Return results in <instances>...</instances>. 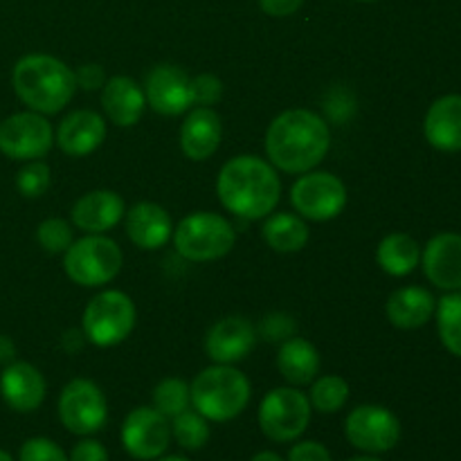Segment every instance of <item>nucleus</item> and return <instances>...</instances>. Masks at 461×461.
I'll return each instance as SVG.
<instances>
[{
	"mask_svg": "<svg viewBox=\"0 0 461 461\" xmlns=\"http://www.w3.org/2000/svg\"><path fill=\"white\" fill-rule=\"evenodd\" d=\"M45 378L34 365L14 360L0 374V394L16 412H34L45 401Z\"/></svg>",
	"mask_w": 461,
	"mask_h": 461,
	"instance_id": "obj_17",
	"label": "nucleus"
},
{
	"mask_svg": "<svg viewBox=\"0 0 461 461\" xmlns=\"http://www.w3.org/2000/svg\"><path fill=\"white\" fill-rule=\"evenodd\" d=\"M75 81L77 88H84L88 93H93V90L104 88V84H106V72L97 63H86V66H81L75 72Z\"/></svg>",
	"mask_w": 461,
	"mask_h": 461,
	"instance_id": "obj_37",
	"label": "nucleus"
},
{
	"mask_svg": "<svg viewBox=\"0 0 461 461\" xmlns=\"http://www.w3.org/2000/svg\"><path fill=\"white\" fill-rule=\"evenodd\" d=\"M261 234L275 252H300L309 241V225L302 216L279 212L268 214Z\"/></svg>",
	"mask_w": 461,
	"mask_h": 461,
	"instance_id": "obj_27",
	"label": "nucleus"
},
{
	"mask_svg": "<svg viewBox=\"0 0 461 461\" xmlns=\"http://www.w3.org/2000/svg\"><path fill=\"white\" fill-rule=\"evenodd\" d=\"M106 138V122L99 113L81 108L68 113L57 129V144L63 153L81 158L93 153Z\"/></svg>",
	"mask_w": 461,
	"mask_h": 461,
	"instance_id": "obj_18",
	"label": "nucleus"
},
{
	"mask_svg": "<svg viewBox=\"0 0 461 461\" xmlns=\"http://www.w3.org/2000/svg\"><path fill=\"white\" fill-rule=\"evenodd\" d=\"M297 324L291 315L286 313H273L268 318H264L257 336L266 338L268 342H286L288 338L295 336Z\"/></svg>",
	"mask_w": 461,
	"mask_h": 461,
	"instance_id": "obj_36",
	"label": "nucleus"
},
{
	"mask_svg": "<svg viewBox=\"0 0 461 461\" xmlns=\"http://www.w3.org/2000/svg\"><path fill=\"white\" fill-rule=\"evenodd\" d=\"M124 216L126 234L142 250H158L174 237V221L158 203H135Z\"/></svg>",
	"mask_w": 461,
	"mask_h": 461,
	"instance_id": "obj_21",
	"label": "nucleus"
},
{
	"mask_svg": "<svg viewBox=\"0 0 461 461\" xmlns=\"http://www.w3.org/2000/svg\"><path fill=\"white\" fill-rule=\"evenodd\" d=\"M216 194L228 212L239 219L259 221L273 214L282 198V180L270 162L257 156L228 160L216 180Z\"/></svg>",
	"mask_w": 461,
	"mask_h": 461,
	"instance_id": "obj_2",
	"label": "nucleus"
},
{
	"mask_svg": "<svg viewBox=\"0 0 461 461\" xmlns=\"http://www.w3.org/2000/svg\"><path fill=\"white\" fill-rule=\"evenodd\" d=\"M277 369L291 385H309L320 372L318 349L304 338H288L279 347Z\"/></svg>",
	"mask_w": 461,
	"mask_h": 461,
	"instance_id": "obj_25",
	"label": "nucleus"
},
{
	"mask_svg": "<svg viewBox=\"0 0 461 461\" xmlns=\"http://www.w3.org/2000/svg\"><path fill=\"white\" fill-rule=\"evenodd\" d=\"M439 340L453 356L461 358V291H453L437 302Z\"/></svg>",
	"mask_w": 461,
	"mask_h": 461,
	"instance_id": "obj_28",
	"label": "nucleus"
},
{
	"mask_svg": "<svg viewBox=\"0 0 461 461\" xmlns=\"http://www.w3.org/2000/svg\"><path fill=\"white\" fill-rule=\"evenodd\" d=\"M0 461H14V459H12V455L5 453V450H0Z\"/></svg>",
	"mask_w": 461,
	"mask_h": 461,
	"instance_id": "obj_44",
	"label": "nucleus"
},
{
	"mask_svg": "<svg viewBox=\"0 0 461 461\" xmlns=\"http://www.w3.org/2000/svg\"><path fill=\"white\" fill-rule=\"evenodd\" d=\"M347 439L354 448L376 455L394 448L401 439V423L383 405H358L345 421Z\"/></svg>",
	"mask_w": 461,
	"mask_h": 461,
	"instance_id": "obj_12",
	"label": "nucleus"
},
{
	"mask_svg": "<svg viewBox=\"0 0 461 461\" xmlns=\"http://www.w3.org/2000/svg\"><path fill=\"white\" fill-rule=\"evenodd\" d=\"M288 461H333L329 450L318 441H302V444L293 446L288 453Z\"/></svg>",
	"mask_w": 461,
	"mask_h": 461,
	"instance_id": "obj_38",
	"label": "nucleus"
},
{
	"mask_svg": "<svg viewBox=\"0 0 461 461\" xmlns=\"http://www.w3.org/2000/svg\"><path fill=\"white\" fill-rule=\"evenodd\" d=\"M376 261L392 277H405L421 264V248L410 234H387L376 250Z\"/></svg>",
	"mask_w": 461,
	"mask_h": 461,
	"instance_id": "obj_26",
	"label": "nucleus"
},
{
	"mask_svg": "<svg viewBox=\"0 0 461 461\" xmlns=\"http://www.w3.org/2000/svg\"><path fill=\"white\" fill-rule=\"evenodd\" d=\"M423 133L437 151H461V95H444L430 104Z\"/></svg>",
	"mask_w": 461,
	"mask_h": 461,
	"instance_id": "obj_22",
	"label": "nucleus"
},
{
	"mask_svg": "<svg viewBox=\"0 0 461 461\" xmlns=\"http://www.w3.org/2000/svg\"><path fill=\"white\" fill-rule=\"evenodd\" d=\"M189 403H192V390L180 378H165L153 390V408L165 414L167 419H174L185 410H189Z\"/></svg>",
	"mask_w": 461,
	"mask_h": 461,
	"instance_id": "obj_31",
	"label": "nucleus"
},
{
	"mask_svg": "<svg viewBox=\"0 0 461 461\" xmlns=\"http://www.w3.org/2000/svg\"><path fill=\"white\" fill-rule=\"evenodd\" d=\"M360 3H374V0H360Z\"/></svg>",
	"mask_w": 461,
	"mask_h": 461,
	"instance_id": "obj_46",
	"label": "nucleus"
},
{
	"mask_svg": "<svg viewBox=\"0 0 461 461\" xmlns=\"http://www.w3.org/2000/svg\"><path fill=\"white\" fill-rule=\"evenodd\" d=\"M133 300L122 291H104L88 302L84 311V333L93 345L115 347L131 336L135 327Z\"/></svg>",
	"mask_w": 461,
	"mask_h": 461,
	"instance_id": "obj_7",
	"label": "nucleus"
},
{
	"mask_svg": "<svg viewBox=\"0 0 461 461\" xmlns=\"http://www.w3.org/2000/svg\"><path fill=\"white\" fill-rule=\"evenodd\" d=\"M250 461H284L277 453H270V450H264V453H257Z\"/></svg>",
	"mask_w": 461,
	"mask_h": 461,
	"instance_id": "obj_42",
	"label": "nucleus"
},
{
	"mask_svg": "<svg viewBox=\"0 0 461 461\" xmlns=\"http://www.w3.org/2000/svg\"><path fill=\"white\" fill-rule=\"evenodd\" d=\"M261 9H264L268 16H291V14H295L297 9L304 5V0H259Z\"/></svg>",
	"mask_w": 461,
	"mask_h": 461,
	"instance_id": "obj_40",
	"label": "nucleus"
},
{
	"mask_svg": "<svg viewBox=\"0 0 461 461\" xmlns=\"http://www.w3.org/2000/svg\"><path fill=\"white\" fill-rule=\"evenodd\" d=\"M257 345V329L250 320L241 315H230L219 320L214 327L207 331L205 351L214 363L234 365L246 358Z\"/></svg>",
	"mask_w": 461,
	"mask_h": 461,
	"instance_id": "obj_15",
	"label": "nucleus"
},
{
	"mask_svg": "<svg viewBox=\"0 0 461 461\" xmlns=\"http://www.w3.org/2000/svg\"><path fill=\"white\" fill-rule=\"evenodd\" d=\"M59 417L72 435H95L108 419L106 396L88 378H75L59 396Z\"/></svg>",
	"mask_w": 461,
	"mask_h": 461,
	"instance_id": "obj_9",
	"label": "nucleus"
},
{
	"mask_svg": "<svg viewBox=\"0 0 461 461\" xmlns=\"http://www.w3.org/2000/svg\"><path fill=\"white\" fill-rule=\"evenodd\" d=\"M349 461H383V459L374 457V455H363V457H354V459H349Z\"/></svg>",
	"mask_w": 461,
	"mask_h": 461,
	"instance_id": "obj_43",
	"label": "nucleus"
},
{
	"mask_svg": "<svg viewBox=\"0 0 461 461\" xmlns=\"http://www.w3.org/2000/svg\"><path fill=\"white\" fill-rule=\"evenodd\" d=\"M171 437H176L180 448L201 450L210 441V426L203 414L194 410H185L171 421Z\"/></svg>",
	"mask_w": 461,
	"mask_h": 461,
	"instance_id": "obj_29",
	"label": "nucleus"
},
{
	"mask_svg": "<svg viewBox=\"0 0 461 461\" xmlns=\"http://www.w3.org/2000/svg\"><path fill=\"white\" fill-rule=\"evenodd\" d=\"M311 421V401L295 387L268 392L259 405V428L268 439L295 441Z\"/></svg>",
	"mask_w": 461,
	"mask_h": 461,
	"instance_id": "obj_8",
	"label": "nucleus"
},
{
	"mask_svg": "<svg viewBox=\"0 0 461 461\" xmlns=\"http://www.w3.org/2000/svg\"><path fill=\"white\" fill-rule=\"evenodd\" d=\"M158 461H189V459H185V457H162V459H158Z\"/></svg>",
	"mask_w": 461,
	"mask_h": 461,
	"instance_id": "obj_45",
	"label": "nucleus"
},
{
	"mask_svg": "<svg viewBox=\"0 0 461 461\" xmlns=\"http://www.w3.org/2000/svg\"><path fill=\"white\" fill-rule=\"evenodd\" d=\"M102 106L115 126H135L147 108V97L131 77H111L102 88Z\"/></svg>",
	"mask_w": 461,
	"mask_h": 461,
	"instance_id": "obj_23",
	"label": "nucleus"
},
{
	"mask_svg": "<svg viewBox=\"0 0 461 461\" xmlns=\"http://www.w3.org/2000/svg\"><path fill=\"white\" fill-rule=\"evenodd\" d=\"M192 390V403L198 414L207 421L225 423L237 419L250 403L252 387L246 374L239 372L232 365H212L203 369L194 383L189 385Z\"/></svg>",
	"mask_w": 461,
	"mask_h": 461,
	"instance_id": "obj_4",
	"label": "nucleus"
},
{
	"mask_svg": "<svg viewBox=\"0 0 461 461\" xmlns=\"http://www.w3.org/2000/svg\"><path fill=\"white\" fill-rule=\"evenodd\" d=\"M331 131L327 122L306 108H291L270 122L266 131V153L277 169L306 174L327 158Z\"/></svg>",
	"mask_w": 461,
	"mask_h": 461,
	"instance_id": "obj_1",
	"label": "nucleus"
},
{
	"mask_svg": "<svg viewBox=\"0 0 461 461\" xmlns=\"http://www.w3.org/2000/svg\"><path fill=\"white\" fill-rule=\"evenodd\" d=\"M68 461H108V450L99 441L84 439L72 448Z\"/></svg>",
	"mask_w": 461,
	"mask_h": 461,
	"instance_id": "obj_39",
	"label": "nucleus"
},
{
	"mask_svg": "<svg viewBox=\"0 0 461 461\" xmlns=\"http://www.w3.org/2000/svg\"><path fill=\"white\" fill-rule=\"evenodd\" d=\"M291 203L302 219L331 221L345 210L347 187L329 171H306L291 189Z\"/></svg>",
	"mask_w": 461,
	"mask_h": 461,
	"instance_id": "obj_10",
	"label": "nucleus"
},
{
	"mask_svg": "<svg viewBox=\"0 0 461 461\" xmlns=\"http://www.w3.org/2000/svg\"><path fill=\"white\" fill-rule=\"evenodd\" d=\"M126 214L120 194L111 189H95L84 194L72 207V223L88 234H104L115 228Z\"/></svg>",
	"mask_w": 461,
	"mask_h": 461,
	"instance_id": "obj_19",
	"label": "nucleus"
},
{
	"mask_svg": "<svg viewBox=\"0 0 461 461\" xmlns=\"http://www.w3.org/2000/svg\"><path fill=\"white\" fill-rule=\"evenodd\" d=\"M14 360H16V345H14L12 338L0 333V365L7 367V365H12Z\"/></svg>",
	"mask_w": 461,
	"mask_h": 461,
	"instance_id": "obj_41",
	"label": "nucleus"
},
{
	"mask_svg": "<svg viewBox=\"0 0 461 461\" xmlns=\"http://www.w3.org/2000/svg\"><path fill=\"white\" fill-rule=\"evenodd\" d=\"M144 97L160 115H180L192 108V79L183 68L162 63L149 72L144 81Z\"/></svg>",
	"mask_w": 461,
	"mask_h": 461,
	"instance_id": "obj_14",
	"label": "nucleus"
},
{
	"mask_svg": "<svg viewBox=\"0 0 461 461\" xmlns=\"http://www.w3.org/2000/svg\"><path fill=\"white\" fill-rule=\"evenodd\" d=\"M21 461H68L66 453L61 450V446H57L54 441L45 439V437H34V439H27L21 446V453H18Z\"/></svg>",
	"mask_w": 461,
	"mask_h": 461,
	"instance_id": "obj_35",
	"label": "nucleus"
},
{
	"mask_svg": "<svg viewBox=\"0 0 461 461\" xmlns=\"http://www.w3.org/2000/svg\"><path fill=\"white\" fill-rule=\"evenodd\" d=\"M223 99V81L216 75L203 72L192 79V106L212 108Z\"/></svg>",
	"mask_w": 461,
	"mask_h": 461,
	"instance_id": "obj_34",
	"label": "nucleus"
},
{
	"mask_svg": "<svg viewBox=\"0 0 461 461\" xmlns=\"http://www.w3.org/2000/svg\"><path fill=\"white\" fill-rule=\"evenodd\" d=\"M36 239H39L41 248L50 255H61L72 246L75 237H72V228L68 221L63 219H45L43 223L36 228Z\"/></svg>",
	"mask_w": 461,
	"mask_h": 461,
	"instance_id": "obj_32",
	"label": "nucleus"
},
{
	"mask_svg": "<svg viewBox=\"0 0 461 461\" xmlns=\"http://www.w3.org/2000/svg\"><path fill=\"white\" fill-rule=\"evenodd\" d=\"M171 441V423L156 408H135L122 426V444L133 459H158Z\"/></svg>",
	"mask_w": 461,
	"mask_h": 461,
	"instance_id": "obj_13",
	"label": "nucleus"
},
{
	"mask_svg": "<svg viewBox=\"0 0 461 461\" xmlns=\"http://www.w3.org/2000/svg\"><path fill=\"white\" fill-rule=\"evenodd\" d=\"M12 84L18 99L41 115L61 113L77 93L75 72L50 54L23 57L14 66Z\"/></svg>",
	"mask_w": 461,
	"mask_h": 461,
	"instance_id": "obj_3",
	"label": "nucleus"
},
{
	"mask_svg": "<svg viewBox=\"0 0 461 461\" xmlns=\"http://www.w3.org/2000/svg\"><path fill=\"white\" fill-rule=\"evenodd\" d=\"M50 183H52L50 167L41 160H30L16 176V187L25 198L43 196L48 192Z\"/></svg>",
	"mask_w": 461,
	"mask_h": 461,
	"instance_id": "obj_33",
	"label": "nucleus"
},
{
	"mask_svg": "<svg viewBox=\"0 0 461 461\" xmlns=\"http://www.w3.org/2000/svg\"><path fill=\"white\" fill-rule=\"evenodd\" d=\"M223 138V124L214 108L196 106L180 126V149L189 160L203 162L212 158Z\"/></svg>",
	"mask_w": 461,
	"mask_h": 461,
	"instance_id": "obj_20",
	"label": "nucleus"
},
{
	"mask_svg": "<svg viewBox=\"0 0 461 461\" xmlns=\"http://www.w3.org/2000/svg\"><path fill=\"white\" fill-rule=\"evenodd\" d=\"M237 241L232 223L214 212H196L185 216L174 232V246L183 259L214 261L228 255Z\"/></svg>",
	"mask_w": 461,
	"mask_h": 461,
	"instance_id": "obj_5",
	"label": "nucleus"
},
{
	"mask_svg": "<svg viewBox=\"0 0 461 461\" xmlns=\"http://www.w3.org/2000/svg\"><path fill=\"white\" fill-rule=\"evenodd\" d=\"M52 124L41 113H14L0 122V151L12 160H39L52 149Z\"/></svg>",
	"mask_w": 461,
	"mask_h": 461,
	"instance_id": "obj_11",
	"label": "nucleus"
},
{
	"mask_svg": "<svg viewBox=\"0 0 461 461\" xmlns=\"http://www.w3.org/2000/svg\"><path fill=\"white\" fill-rule=\"evenodd\" d=\"M437 302L428 288L421 286H403L390 295L385 304L387 320L396 329H419L428 324V320L435 315Z\"/></svg>",
	"mask_w": 461,
	"mask_h": 461,
	"instance_id": "obj_24",
	"label": "nucleus"
},
{
	"mask_svg": "<svg viewBox=\"0 0 461 461\" xmlns=\"http://www.w3.org/2000/svg\"><path fill=\"white\" fill-rule=\"evenodd\" d=\"M349 399V385L340 376H322L311 387V408L322 414H333L345 408Z\"/></svg>",
	"mask_w": 461,
	"mask_h": 461,
	"instance_id": "obj_30",
	"label": "nucleus"
},
{
	"mask_svg": "<svg viewBox=\"0 0 461 461\" xmlns=\"http://www.w3.org/2000/svg\"><path fill=\"white\" fill-rule=\"evenodd\" d=\"M63 255H66L63 268L68 277L86 288H97L113 282L124 264L122 248L104 234H88L79 241H72Z\"/></svg>",
	"mask_w": 461,
	"mask_h": 461,
	"instance_id": "obj_6",
	"label": "nucleus"
},
{
	"mask_svg": "<svg viewBox=\"0 0 461 461\" xmlns=\"http://www.w3.org/2000/svg\"><path fill=\"white\" fill-rule=\"evenodd\" d=\"M421 266L430 284L441 291H461V234L441 232L428 241Z\"/></svg>",
	"mask_w": 461,
	"mask_h": 461,
	"instance_id": "obj_16",
	"label": "nucleus"
}]
</instances>
